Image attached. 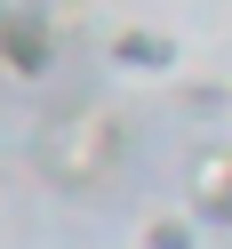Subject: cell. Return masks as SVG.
Instances as JSON below:
<instances>
[{
    "instance_id": "obj_2",
    "label": "cell",
    "mask_w": 232,
    "mask_h": 249,
    "mask_svg": "<svg viewBox=\"0 0 232 249\" xmlns=\"http://www.w3.org/2000/svg\"><path fill=\"white\" fill-rule=\"evenodd\" d=\"M184 201H192V225H232V145H200L192 153Z\"/></svg>"
},
{
    "instance_id": "obj_1",
    "label": "cell",
    "mask_w": 232,
    "mask_h": 249,
    "mask_svg": "<svg viewBox=\"0 0 232 249\" xmlns=\"http://www.w3.org/2000/svg\"><path fill=\"white\" fill-rule=\"evenodd\" d=\"M112 153H120V129L96 121V113H72V121H56V129L40 137V169H48L56 185H96L104 169H112Z\"/></svg>"
},
{
    "instance_id": "obj_3",
    "label": "cell",
    "mask_w": 232,
    "mask_h": 249,
    "mask_svg": "<svg viewBox=\"0 0 232 249\" xmlns=\"http://www.w3.org/2000/svg\"><path fill=\"white\" fill-rule=\"evenodd\" d=\"M0 65L24 72V81H40V72L56 65V33L32 17V8H0Z\"/></svg>"
},
{
    "instance_id": "obj_5",
    "label": "cell",
    "mask_w": 232,
    "mask_h": 249,
    "mask_svg": "<svg viewBox=\"0 0 232 249\" xmlns=\"http://www.w3.org/2000/svg\"><path fill=\"white\" fill-rule=\"evenodd\" d=\"M192 241H200L192 217H152V225H144V249H192Z\"/></svg>"
},
{
    "instance_id": "obj_4",
    "label": "cell",
    "mask_w": 232,
    "mask_h": 249,
    "mask_svg": "<svg viewBox=\"0 0 232 249\" xmlns=\"http://www.w3.org/2000/svg\"><path fill=\"white\" fill-rule=\"evenodd\" d=\"M112 65H120V72H176V40L136 24V33H120V40H112Z\"/></svg>"
}]
</instances>
